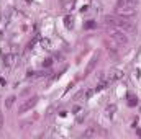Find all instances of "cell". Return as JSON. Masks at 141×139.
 Returning a JSON list of instances; mask_svg holds the SVG:
<instances>
[{
  "label": "cell",
  "mask_w": 141,
  "mask_h": 139,
  "mask_svg": "<svg viewBox=\"0 0 141 139\" xmlns=\"http://www.w3.org/2000/svg\"><path fill=\"white\" fill-rule=\"evenodd\" d=\"M36 103H38V97H31V98H28L26 101H23L22 105H20V108H18V113H25V111H28V110H31Z\"/></svg>",
  "instance_id": "6da1fadb"
},
{
  "label": "cell",
  "mask_w": 141,
  "mask_h": 139,
  "mask_svg": "<svg viewBox=\"0 0 141 139\" xmlns=\"http://www.w3.org/2000/svg\"><path fill=\"white\" fill-rule=\"evenodd\" d=\"M123 77V72L122 70H112V72H108V75H107V82L108 84H112V82H115V80H120Z\"/></svg>",
  "instance_id": "7a4b0ae2"
},
{
  "label": "cell",
  "mask_w": 141,
  "mask_h": 139,
  "mask_svg": "<svg viewBox=\"0 0 141 139\" xmlns=\"http://www.w3.org/2000/svg\"><path fill=\"white\" fill-rule=\"evenodd\" d=\"M17 57H18V56L15 54V53H12V54H5V56H3V65H7V67H8V65H12L15 61H17Z\"/></svg>",
  "instance_id": "3957f363"
},
{
  "label": "cell",
  "mask_w": 141,
  "mask_h": 139,
  "mask_svg": "<svg viewBox=\"0 0 141 139\" xmlns=\"http://www.w3.org/2000/svg\"><path fill=\"white\" fill-rule=\"evenodd\" d=\"M97 56H93V57H92V61H90V62H89V65H87V69H85V74L84 75H89V74H90V72L93 70V67H95V64H97Z\"/></svg>",
  "instance_id": "277c9868"
},
{
  "label": "cell",
  "mask_w": 141,
  "mask_h": 139,
  "mask_svg": "<svg viewBox=\"0 0 141 139\" xmlns=\"http://www.w3.org/2000/svg\"><path fill=\"white\" fill-rule=\"evenodd\" d=\"M115 111H117V105H115V103H112V105H108V106H107V110H105V115H107L108 118H113Z\"/></svg>",
  "instance_id": "5b68a950"
},
{
  "label": "cell",
  "mask_w": 141,
  "mask_h": 139,
  "mask_svg": "<svg viewBox=\"0 0 141 139\" xmlns=\"http://www.w3.org/2000/svg\"><path fill=\"white\" fill-rule=\"evenodd\" d=\"M64 25H66V28H72V26H74V18H72L71 17V15H66V17H64Z\"/></svg>",
  "instance_id": "8992f818"
},
{
  "label": "cell",
  "mask_w": 141,
  "mask_h": 139,
  "mask_svg": "<svg viewBox=\"0 0 141 139\" xmlns=\"http://www.w3.org/2000/svg\"><path fill=\"white\" fill-rule=\"evenodd\" d=\"M136 103H138V98H136L133 93H128V105H130V106H135Z\"/></svg>",
  "instance_id": "52a82bcc"
},
{
  "label": "cell",
  "mask_w": 141,
  "mask_h": 139,
  "mask_svg": "<svg viewBox=\"0 0 141 139\" xmlns=\"http://www.w3.org/2000/svg\"><path fill=\"white\" fill-rule=\"evenodd\" d=\"M93 93H97L95 89H89V90H85V92H84V95H82V97H84V100H89Z\"/></svg>",
  "instance_id": "ba28073f"
},
{
  "label": "cell",
  "mask_w": 141,
  "mask_h": 139,
  "mask_svg": "<svg viewBox=\"0 0 141 139\" xmlns=\"http://www.w3.org/2000/svg\"><path fill=\"white\" fill-rule=\"evenodd\" d=\"M95 26H97V23L93 21V20H89V21L84 23V28H85V30H93Z\"/></svg>",
  "instance_id": "9c48e42d"
},
{
  "label": "cell",
  "mask_w": 141,
  "mask_h": 139,
  "mask_svg": "<svg viewBox=\"0 0 141 139\" xmlns=\"http://www.w3.org/2000/svg\"><path fill=\"white\" fill-rule=\"evenodd\" d=\"M97 133V126H93V128H90V129H87L85 133H84V136L85 137H89V136H93Z\"/></svg>",
  "instance_id": "30bf717a"
},
{
  "label": "cell",
  "mask_w": 141,
  "mask_h": 139,
  "mask_svg": "<svg viewBox=\"0 0 141 139\" xmlns=\"http://www.w3.org/2000/svg\"><path fill=\"white\" fill-rule=\"evenodd\" d=\"M13 101H15V97H8V98H7V103H5V106L10 108V106L13 105Z\"/></svg>",
  "instance_id": "8fae6325"
},
{
  "label": "cell",
  "mask_w": 141,
  "mask_h": 139,
  "mask_svg": "<svg viewBox=\"0 0 141 139\" xmlns=\"http://www.w3.org/2000/svg\"><path fill=\"white\" fill-rule=\"evenodd\" d=\"M51 65H53V59H46L43 62V67H51Z\"/></svg>",
  "instance_id": "7c38bea8"
},
{
  "label": "cell",
  "mask_w": 141,
  "mask_h": 139,
  "mask_svg": "<svg viewBox=\"0 0 141 139\" xmlns=\"http://www.w3.org/2000/svg\"><path fill=\"white\" fill-rule=\"evenodd\" d=\"M3 129V115L2 113H0V131Z\"/></svg>",
  "instance_id": "4fadbf2b"
},
{
  "label": "cell",
  "mask_w": 141,
  "mask_h": 139,
  "mask_svg": "<svg viewBox=\"0 0 141 139\" xmlns=\"http://www.w3.org/2000/svg\"><path fill=\"white\" fill-rule=\"evenodd\" d=\"M41 44H43V46H46V48H48V46H49V41H48V39H43V41H41Z\"/></svg>",
  "instance_id": "5bb4252c"
},
{
  "label": "cell",
  "mask_w": 141,
  "mask_h": 139,
  "mask_svg": "<svg viewBox=\"0 0 141 139\" xmlns=\"http://www.w3.org/2000/svg\"><path fill=\"white\" fill-rule=\"evenodd\" d=\"M128 2H130V3H133V5H136V2H138V0H128Z\"/></svg>",
  "instance_id": "9a60e30c"
},
{
  "label": "cell",
  "mask_w": 141,
  "mask_h": 139,
  "mask_svg": "<svg viewBox=\"0 0 141 139\" xmlns=\"http://www.w3.org/2000/svg\"><path fill=\"white\" fill-rule=\"evenodd\" d=\"M136 133H138V136H141V129H136Z\"/></svg>",
  "instance_id": "2e32d148"
}]
</instances>
